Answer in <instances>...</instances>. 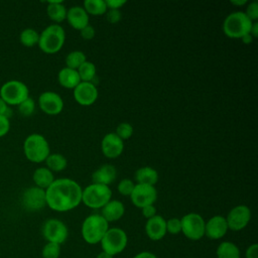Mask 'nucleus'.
Wrapping results in <instances>:
<instances>
[{"label":"nucleus","mask_w":258,"mask_h":258,"mask_svg":"<svg viewBox=\"0 0 258 258\" xmlns=\"http://www.w3.org/2000/svg\"><path fill=\"white\" fill-rule=\"evenodd\" d=\"M83 188L68 177L56 178L45 189L46 206L55 212H68L82 203Z\"/></svg>","instance_id":"nucleus-1"},{"label":"nucleus","mask_w":258,"mask_h":258,"mask_svg":"<svg viewBox=\"0 0 258 258\" xmlns=\"http://www.w3.org/2000/svg\"><path fill=\"white\" fill-rule=\"evenodd\" d=\"M66 32L62 26L59 24H50L40 32L37 44L43 52L52 54L62 48Z\"/></svg>","instance_id":"nucleus-2"},{"label":"nucleus","mask_w":258,"mask_h":258,"mask_svg":"<svg viewBox=\"0 0 258 258\" xmlns=\"http://www.w3.org/2000/svg\"><path fill=\"white\" fill-rule=\"evenodd\" d=\"M23 151L25 157L34 163L45 161L50 154V148L45 137L38 133L28 135L23 143Z\"/></svg>","instance_id":"nucleus-3"},{"label":"nucleus","mask_w":258,"mask_h":258,"mask_svg":"<svg viewBox=\"0 0 258 258\" xmlns=\"http://www.w3.org/2000/svg\"><path fill=\"white\" fill-rule=\"evenodd\" d=\"M108 229L109 223L101 214H92L82 224V237L88 244H97L101 242Z\"/></svg>","instance_id":"nucleus-4"},{"label":"nucleus","mask_w":258,"mask_h":258,"mask_svg":"<svg viewBox=\"0 0 258 258\" xmlns=\"http://www.w3.org/2000/svg\"><path fill=\"white\" fill-rule=\"evenodd\" d=\"M253 21H251L245 12L235 11L230 13L223 22V32L231 38H241L250 33Z\"/></svg>","instance_id":"nucleus-5"},{"label":"nucleus","mask_w":258,"mask_h":258,"mask_svg":"<svg viewBox=\"0 0 258 258\" xmlns=\"http://www.w3.org/2000/svg\"><path fill=\"white\" fill-rule=\"evenodd\" d=\"M112 199L109 185L91 183L82 191V203L91 209H102Z\"/></svg>","instance_id":"nucleus-6"},{"label":"nucleus","mask_w":258,"mask_h":258,"mask_svg":"<svg viewBox=\"0 0 258 258\" xmlns=\"http://www.w3.org/2000/svg\"><path fill=\"white\" fill-rule=\"evenodd\" d=\"M29 97L28 87L17 80H10L4 83L0 88V98L9 106L19 105Z\"/></svg>","instance_id":"nucleus-7"},{"label":"nucleus","mask_w":258,"mask_h":258,"mask_svg":"<svg viewBox=\"0 0 258 258\" xmlns=\"http://www.w3.org/2000/svg\"><path fill=\"white\" fill-rule=\"evenodd\" d=\"M128 238L124 230L120 228H109L101 240L102 251L111 256L121 253L127 246Z\"/></svg>","instance_id":"nucleus-8"},{"label":"nucleus","mask_w":258,"mask_h":258,"mask_svg":"<svg viewBox=\"0 0 258 258\" xmlns=\"http://www.w3.org/2000/svg\"><path fill=\"white\" fill-rule=\"evenodd\" d=\"M181 233L189 240L198 241L205 236V220L197 213H188L180 219Z\"/></svg>","instance_id":"nucleus-9"},{"label":"nucleus","mask_w":258,"mask_h":258,"mask_svg":"<svg viewBox=\"0 0 258 258\" xmlns=\"http://www.w3.org/2000/svg\"><path fill=\"white\" fill-rule=\"evenodd\" d=\"M41 233L47 242L56 243L58 245L62 244L69 236L68 227L58 219L46 220L42 225Z\"/></svg>","instance_id":"nucleus-10"},{"label":"nucleus","mask_w":258,"mask_h":258,"mask_svg":"<svg viewBox=\"0 0 258 258\" xmlns=\"http://www.w3.org/2000/svg\"><path fill=\"white\" fill-rule=\"evenodd\" d=\"M132 204L137 208H144L153 205L157 200V190L154 185L136 183L132 194L130 195Z\"/></svg>","instance_id":"nucleus-11"},{"label":"nucleus","mask_w":258,"mask_h":258,"mask_svg":"<svg viewBox=\"0 0 258 258\" xmlns=\"http://www.w3.org/2000/svg\"><path fill=\"white\" fill-rule=\"evenodd\" d=\"M21 204L29 212L40 211L46 206L45 190L35 185L26 188L22 194Z\"/></svg>","instance_id":"nucleus-12"},{"label":"nucleus","mask_w":258,"mask_h":258,"mask_svg":"<svg viewBox=\"0 0 258 258\" xmlns=\"http://www.w3.org/2000/svg\"><path fill=\"white\" fill-rule=\"evenodd\" d=\"M251 220V211L245 205H239L234 207L227 215L226 222L228 229L232 231L243 230Z\"/></svg>","instance_id":"nucleus-13"},{"label":"nucleus","mask_w":258,"mask_h":258,"mask_svg":"<svg viewBox=\"0 0 258 258\" xmlns=\"http://www.w3.org/2000/svg\"><path fill=\"white\" fill-rule=\"evenodd\" d=\"M38 105L42 112L47 115H57L63 109V100L55 92L46 91L39 95Z\"/></svg>","instance_id":"nucleus-14"},{"label":"nucleus","mask_w":258,"mask_h":258,"mask_svg":"<svg viewBox=\"0 0 258 258\" xmlns=\"http://www.w3.org/2000/svg\"><path fill=\"white\" fill-rule=\"evenodd\" d=\"M74 98L82 106H90L98 99L97 86L89 82H81L74 89Z\"/></svg>","instance_id":"nucleus-15"},{"label":"nucleus","mask_w":258,"mask_h":258,"mask_svg":"<svg viewBox=\"0 0 258 258\" xmlns=\"http://www.w3.org/2000/svg\"><path fill=\"white\" fill-rule=\"evenodd\" d=\"M124 149V142L115 133H107L101 141V150L107 158L120 156Z\"/></svg>","instance_id":"nucleus-16"},{"label":"nucleus","mask_w":258,"mask_h":258,"mask_svg":"<svg viewBox=\"0 0 258 258\" xmlns=\"http://www.w3.org/2000/svg\"><path fill=\"white\" fill-rule=\"evenodd\" d=\"M228 230L226 218L220 215L212 217L205 224V236L212 240L223 238L227 234Z\"/></svg>","instance_id":"nucleus-17"},{"label":"nucleus","mask_w":258,"mask_h":258,"mask_svg":"<svg viewBox=\"0 0 258 258\" xmlns=\"http://www.w3.org/2000/svg\"><path fill=\"white\" fill-rule=\"evenodd\" d=\"M145 232L150 240L152 241L161 240L167 233L166 220L159 215H155L154 217L147 220L145 224Z\"/></svg>","instance_id":"nucleus-18"},{"label":"nucleus","mask_w":258,"mask_h":258,"mask_svg":"<svg viewBox=\"0 0 258 258\" xmlns=\"http://www.w3.org/2000/svg\"><path fill=\"white\" fill-rule=\"evenodd\" d=\"M69 24L78 30L83 29L89 24V14L86 12L84 7L76 5L72 6L67 11V18Z\"/></svg>","instance_id":"nucleus-19"},{"label":"nucleus","mask_w":258,"mask_h":258,"mask_svg":"<svg viewBox=\"0 0 258 258\" xmlns=\"http://www.w3.org/2000/svg\"><path fill=\"white\" fill-rule=\"evenodd\" d=\"M125 213V207L123 203L118 200H111L101 210L102 217L108 222H115L120 220Z\"/></svg>","instance_id":"nucleus-20"},{"label":"nucleus","mask_w":258,"mask_h":258,"mask_svg":"<svg viewBox=\"0 0 258 258\" xmlns=\"http://www.w3.org/2000/svg\"><path fill=\"white\" fill-rule=\"evenodd\" d=\"M117 176V170L112 164H103L92 174L93 183H100L109 185Z\"/></svg>","instance_id":"nucleus-21"},{"label":"nucleus","mask_w":258,"mask_h":258,"mask_svg":"<svg viewBox=\"0 0 258 258\" xmlns=\"http://www.w3.org/2000/svg\"><path fill=\"white\" fill-rule=\"evenodd\" d=\"M57 80L60 86L67 89H75L80 83L81 79L77 72V70H73L70 68H62L57 74Z\"/></svg>","instance_id":"nucleus-22"},{"label":"nucleus","mask_w":258,"mask_h":258,"mask_svg":"<svg viewBox=\"0 0 258 258\" xmlns=\"http://www.w3.org/2000/svg\"><path fill=\"white\" fill-rule=\"evenodd\" d=\"M67 11L64 4L61 0H51L47 1L46 13L47 16L56 23L62 22L67 18Z\"/></svg>","instance_id":"nucleus-23"},{"label":"nucleus","mask_w":258,"mask_h":258,"mask_svg":"<svg viewBox=\"0 0 258 258\" xmlns=\"http://www.w3.org/2000/svg\"><path fill=\"white\" fill-rule=\"evenodd\" d=\"M32 179L35 186L42 189H46L54 180L53 172L47 167H38L34 170L32 174Z\"/></svg>","instance_id":"nucleus-24"},{"label":"nucleus","mask_w":258,"mask_h":258,"mask_svg":"<svg viewBox=\"0 0 258 258\" xmlns=\"http://www.w3.org/2000/svg\"><path fill=\"white\" fill-rule=\"evenodd\" d=\"M135 180L137 183L154 185L158 181V172L151 166H142L136 170Z\"/></svg>","instance_id":"nucleus-25"},{"label":"nucleus","mask_w":258,"mask_h":258,"mask_svg":"<svg viewBox=\"0 0 258 258\" xmlns=\"http://www.w3.org/2000/svg\"><path fill=\"white\" fill-rule=\"evenodd\" d=\"M218 258H240V250L238 246L232 242H222L216 251Z\"/></svg>","instance_id":"nucleus-26"},{"label":"nucleus","mask_w":258,"mask_h":258,"mask_svg":"<svg viewBox=\"0 0 258 258\" xmlns=\"http://www.w3.org/2000/svg\"><path fill=\"white\" fill-rule=\"evenodd\" d=\"M45 163H46V167L53 171H61L63 170L67 165H68V161L67 158L60 154V153H50L46 159H45Z\"/></svg>","instance_id":"nucleus-27"},{"label":"nucleus","mask_w":258,"mask_h":258,"mask_svg":"<svg viewBox=\"0 0 258 258\" xmlns=\"http://www.w3.org/2000/svg\"><path fill=\"white\" fill-rule=\"evenodd\" d=\"M83 7L91 15H103L108 10L105 0H86Z\"/></svg>","instance_id":"nucleus-28"},{"label":"nucleus","mask_w":258,"mask_h":258,"mask_svg":"<svg viewBox=\"0 0 258 258\" xmlns=\"http://www.w3.org/2000/svg\"><path fill=\"white\" fill-rule=\"evenodd\" d=\"M81 82H89L91 83L92 80L96 77V66L94 64V62L86 60L83 64H81V67L77 70Z\"/></svg>","instance_id":"nucleus-29"},{"label":"nucleus","mask_w":258,"mask_h":258,"mask_svg":"<svg viewBox=\"0 0 258 258\" xmlns=\"http://www.w3.org/2000/svg\"><path fill=\"white\" fill-rule=\"evenodd\" d=\"M20 42L26 47H32L38 43L39 33L33 28H25L20 32Z\"/></svg>","instance_id":"nucleus-30"},{"label":"nucleus","mask_w":258,"mask_h":258,"mask_svg":"<svg viewBox=\"0 0 258 258\" xmlns=\"http://www.w3.org/2000/svg\"><path fill=\"white\" fill-rule=\"evenodd\" d=\"M87 60L86 54L81 50H73L66 56V67L78 70Z\"/></svg>","instance_id":"nucleus-31"},{"label":"nucleus","mask_w":258,"mask_h":258,"mask_svg":"<svg viewBox=\"0 0 258 258\" xmlns=\"http://www.w3.org/2000/svg\"><path fill=\"white\" fill-rule=\"evenodd\" d=\"M42 258H58L60 255V245L47 242L41 251Z\"/></svg>","instance_id":"nucleus-32"},{"label":"nucleus","mask_w":258,"mask_h":258,"mask_svg":"<svg viewBox=\"0 0 258 258\" xmlns=\"http://www.w3.org/2000/svg\"><path fill=\"white\" fill-rule=\"evenodd\" d=\"M34 110H35V102L30 97H28L18 105V111L24 117L31 116L34 113Z\"/></svg>","instance_id":"nucleus-33"},{"label":"nucleus","mask_w":258,"mask_h":258,"mask_svg":"<svg viewBox=\"0 0 258 258\" xmlns=\"http://www.w3.org/2000/svg\"><path fill=\"white\" fill-rule=\"evenodd\" d=\"M115 134L124 141L126 139H129L132 136L133 127L131 124H129L127 122H122V123L118 124V126L116 127Z\"/></svg>","instance_id":"nucleus-34"},{"label":"nucleus","mask_w":258,"mask_h":258,"mask_svg":"<svg viewBox=\"0 0 258 258\" xmlns=\"http://www.w3.org/2000/svg\"><path fill=\"white\" fill-rule=\"evenodd\" d=\"M135 183L129 179V178H123L120 180V182L117 185V189L118 191L125 197H130V195L132 194L133 189H134Z\"/></svg>","instance_id":"nucleus-35"},{"label":"nucleus","mask_w":258,"mask_h":258,"mask_svg":"<svg viewBox=\"0 0 258 258\" xmlns=\"http://www.w3.org/2000/svg\"><path fill=\"white\" fill-rule=\"evenodd\" d=\"M166 232L172 235L179 234L181 232V223L180 219L171 218L166 221Z\"/></svg>","instance_id":"nucleus-36"},{"label":"nucleus","mask_w":258,"mask_h":258,"mask_svg":"<svg viewBox=\"0 0 258 258\" xmlns=\"http://www.w3.org/2000/svg\"><path fill=\"white\" fill-rule=\"evenodd\" d=\"M245 14L247 15V17L255 22L257 19H258V2L257 1H252L248 4L247 8H246V11H245Z\"/></svg>","instance_id":"nucleus-37"},{"label":"nucleus","mask_w":258,"mask_h":258,"mask_svg":"<svg viewBox=\"0 0 258 258\" xmlns=\"http://www.w3.org/2000/svg\"><path fill=\"white\" fill-rule=\"evenodd\" d=\"M122 14L119 9H108L106 11V18L111 24H115L121 20Z\"/></svg>","instance_id":"nucleus-38"},{"label":"nucleus","mask_w":258,"mask_h":258,"mask_svg":"<svg viewBox=\"0 0 258 258\" xmlns=\"http://www.w3.org/2000/svg\"><path fill=\"white\" fill-rule=\"evenodd\" d=\"M80 33H81L82 38H84L85 40H91L95 37L96 31H95V28L92 25L88 24L87 26H85L83 29L80 30Z\"/></svg>","instance_id":"nucleus-39"},{"label":"nucleus","mask_w":258,"mask_h":258,"mask_svg":"<svg viewBox=\"0 0 258 258\" xmlns=\"http://www.w3.org/2000/svg\"><path fill=\"white\" fill-rule=\"evenodd\" d=\"M10 129V121L4 116H0V137H3L8 133Z\"/></svg>","instance_id":"nucleus-40"},{"label":"nucleus","mask_w":258,"mask_h":258,"mask_svg":"<svg viewBox=\"0 0 258 258\" xmlns=\"http://www.w3.org/2000/svg\"><path fill=\"white\" fill-rule=\"evenodd\" d=\"M13 115L12 110L9 105H7L1 98H0V116H4L8 119Z\"/></svg>","instance_id":"nucleus-41"},{"label":"nucleus","mask_w":258,"mask_h":258,"mask_svg":"<svg viewBox=\"0 0 258 258\" xmlns=\"http://www.w3.org/2000/svg\"><path fill=\"white\" fill-rule=\"evenodd\" d=\"M107 9H119L126 4V0H105Z\"/></svg>","instance_id":"nucleus-42"},{"label":"nucleus","mask_w":258,"mask_h":258,"mask_svg":"<svg viewBox=\"0 0 258 258\" xmlns=\"http://www.w3.org/2000/svg\"><path fill=\"white\" fill-rule=\"evenodd\" d=\"M141 212H142V216L148 220L156 215V208L153 205H149L142 208Z\"/></svg>","instance_id":"nucleus-43"},{"label":"nucleus","mask_w":258,"mask_h":258,"mask_svg":"<svg viewBox=\"0 0 258 258\" xmlns=\"http://www.w3.org/2000/svg\"><path fill=\"white\" fill-rule=\"evenodd\" d=\"M246 258H258V245L256 243L250 245L245 253Z\"/></svg>","instance_id":"nucleus-44"},{"label":"nucleus","mask_w":258,"mask_h":258,"mask_svg":"<svg viewBox=\"0 0 258 258\" xmlns=\"http://www.w3.org/2000/svg\"><path fill=\"white\" fill-rule=\"evenodd\" d=\"M133 258H157V257L153 253H151V252L143 251V252H140V253L136 254Z\"/></svg>","instance_id":"nucleus-45"},{"label":"nucleus","mask_w":258,"mask_h":258,"mask_svg":"<svg viewBox=\"0 0 258 258\" xmlns=\"http://www.w3.org/2000/svg\"><path fill=\"white\" fill-rule=\"evenodd\" d=\"M250 34L253 36V38L258 36V23L256 21L252 23V26L250 29Z\"/></svg>","instance_id":"nucleus-46"},{"label":"nucleus","mask_w":258,"mask_h":258,"mask_svg":"<svg viewBox=\"0 0 258 258\" xmlns=\"http://www.w3.org/2000/svg\"><path fill=\"white\" fill-rule=\"evenodd\" d=\"M241 39H242V42H243V43H245V44H250V43H252V41H253V36H252L250 33H248V34H245L244 36H242Z\"/></svg>","instance_id":"nucleus-47"},{"label":"nucleus","mask_w":258,"mask_h":258,"mask_svg":"<svg viewBox=\"0 0 258 258\" xmlns=\"http://www.w3.org/2000/svg\"><path fill=\"white\" fill-rule=\"evenodd\" d=\"M230 2H231V4H233L235 6H243L248 3L247 0H231Z\"/></svg>","instance_id":"nucleus-48"},{"label":"nucleus","mask_w":258,"mask_h":258,"mask_svg":"<svg viewBox=\"0 0 258 258\" xmlns=\"http://www.w3.org/2000/svg\"><path fill=\"white\" fill-rule=\"evenodd\" d=\"M97 258H113V256H111V255H109L108 253H106V252L102 251L101 253H99V254H98Z\"/></svg>","instance_id":"nucleus-49"}]
</instances>
